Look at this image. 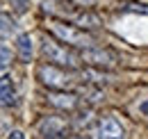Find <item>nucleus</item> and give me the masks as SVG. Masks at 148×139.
<instances>
[{
	"mask_svg": "<svg viewBox=\"0 0 148 139\" xmlns=\"http://www.w3.org/2000/svg\"><path fill=\"white\" fill-rule=\"evenodd\" d=\"M80 57H82V62L84 64H91V66H98V69H110L114 66V62H116V57L112 55L110 50H103V48H84V50L80 52Z\"/></svg>",
	"mask_w": 148,
	"mask_h": 139,
	"instance_id": "5",
	"label": "nucleus"
},
{
	"mask_svg": "<svg viewBox=\"0 0 148 139\" xmlns=\"http://www.w3.org/2000/svg\"><path fill=\"white\" fill-rule=\"evenodd\" d=\"M82 75H84L87 82H96V85H103V82H110L112 80L107 73H100V71H84Z\"/></svg>",
	"mask_w": 148,
	"mask_h": 139,
	"instance_id": "11",
	"label": "nucleus"
},
{
	"mask_svg": "<svg viewBox=\"0 0 148 139\" xmlns=\"http://www.w3.org/2000/svg\"><path fill=\"white\" fill-rule=\"evenodd\" d=\"M14 32H16V23L9 21V14H2V39H7Z\"/></svg>",
	"mask_w": 148,
	"mask_h": 139,
	"instance_id": "12",
	"label": "nucleus"
},
{
	"mask_svg": "<svg viewBox=\"0 0 148 139\" xmlns=\"http://www.w3.org/2000/svg\"><path fill=\"white\" fill-rule=\"evenodd\" d=\"M16 50H18V57L23 59V62H30L32 55H34L32 36L30 34H18V39H16Z\"/></svg>",
	"mask_w": 148,
	"mask_h": 139,
	"instance_id": "9",
	"label": "nucleus"
},
{
	"mask_svg": "<svg viewBox=\"0 0 148 139\" xmlns=\"http://www.w3.org/2000/svg\"><path fill=\"white\" fill-rule=\"evenodd\" d=\"M48 30L62 41V43H69L75 48H96V39H93L84 28H77L73 23H66V21H48Z\"/></svg>",
	"mask_w": 148,
	"mask_h": 139,
	"instance_id": "2",
	"label": "nucleus"
},
{
	"mask_svg": "<svg viewBox=\"0 0 148 139\" xmlns=\"http://www.w3.org/2000/svg\"><path fill=\"white\" fill-rule=\"evenodd\" d=\"M64 123L59 121V119H46V121L41 123V132H43V137L46 139H57L59 135H64Z\"/></svg>",
	"mask_w": 148,
	"mask_h": 139,
	"instance_id": "10",
	"label": "nucleus"
},
{
	"mask_svg": "<svg viewBox=\"0 0 148 139\" xmlns=\"http://www.w3.org/2000/svg\"><path fill=\"white\" fill-rule=\"evenodd\" d=\"M123 12H134V14H148V5H141V2H128L123 7Z\"/></svg>",
	"mask_w": 148,
	"mask_h": 139,
	"instance_id": "13",
	"label": "nucleus"
},
{
	"mask_svg": "<svg viewBox=\"0 0 148 139\" xmlns=\"http://www.w3.org/2000/svg\"><path fill=\"white\" fill-rule=\"evenodd\" d=\"M39 78H41V82L46 87H50V89H69L73 85L71 75L62 66H55V64H43L39 69Z\"/></svg>",
	"mask_w": 148,
	"mask_h": 139,
	"instance_id": "4",
	"label": "nucleus"
},
{
	"mask_svg": "<svg viewBox=\"0 0 148 139\" xmlns=\"http://www.w3.org/2000/svg\"><path fill=\"white\" fill-rule=\"evenodd\" d=\"M9 5H12V9L16 14H25L27 7H30V0H9Z\"/></svg>",
	"mask_w": 148,
	"mask_h": 139,
	"instance_id": "14",
	"label": "nucleus"
},
{
	"mask_svg": "<svg viewBox=\"0 0 148 139\" xmlns=\"http://www.w3.org/2000/svg\"><path fill=\"white\" fill-rule=\"evenodd\" d=\"M41 55H43L46 62H50L55 66H62V69H77L82 64V57L80 55H75L71 48H66L64 43H59L55 39H43Z\"/></svg>",
	"mask_w": 148,
	"mask_h": 139,
	"instance_id": "3",
	"label": "nucleus"
},
{
	"mask_svg": "<svg viewBox=\"0 0 148 139\" xmlns=\"http://www.w3.org/2000/svg\"><path fill=\"white\" fill-rule=\"evenodd\" d=\"M0 94H2V105H5V107L16 105V89H14V82H12V78H9V73H7V71H2Z\"/></svg>",
	"mask_w": 148,
	"mask_h": 139,
	"instance_id": "7",
	"label": "nucleus"
},
{
	"mask_svg": "<svg viewBox=\"0 0 148 139\" xmlns=\"http://www.w3.org/2000/svg\"><path fill=\"white\" fill-rule=\"evenodd\" d=\"M48 103L59 109H73L77 105V96L73 94H48Z\"/></svg>",
	"mask_w": 148,
	"mask_h": 139,
	"instance_id": "8",
	"label": "nucleus"
},
{
	"mask_svg": "<svg viewBox=\"0 0 148 139\" xmlns=\"http://www.w3.org/2000/svg\"><path fill=\"white\" fill-rule=\"evenodd\" d=\"M7 66H9V46L2 43V71H7Z\"/></svg>",
	"mask_w": 148,
	"mask_h": 139,
	"instance_id": "15",
	"label": "nucleus"
},
{
	"mask_svg": "<svg viewBox=\"0 0 148 139\" xmlns=\"http://www.w3.org/2000/svg\"><path fill=\"white\" fill-rule=\"evenodd\" d=\"M7 139H25V135H23L21 130H12V132H9V137H7Z\"/></svg>",
	"mask_w": 148,
	"mask_h": 139,
	"instance_id": "16",
	"label": "nucleus"
},
{
	"mask_svg": "<svg viewBox=\"0 0 148 139\" xmlns=\"http://www.w3.org/2000/svg\"><path fill=\"white\" fill-rule=\"evenodd\" d=\"M96 139H125V130L114 116H105L96 125Z\"/></svg>",
	"mask_w": 148,
	"mask_h": 139,
	"instance_id": "6",
	"label": "nucleus"
},
{
	"mask_svg": "<svg viewBox=\"0 0 148 139\" xmlns=\"http://www.w3.org/2000/svg\"><path fill=\"white\" fill-rule=\"evenodd\" d=\"M41 9L46 14H50V16L59 18V21L73 23V25L84 28V30L100 28V18L96 16L93 12L84 9L82 5H75L71 0H41Z\"/></svg>",
	"mask_w": 148,
	"mask_h": 139,
	"instance_id": "1",
	"label": "nucleus"
}]
</instances>
